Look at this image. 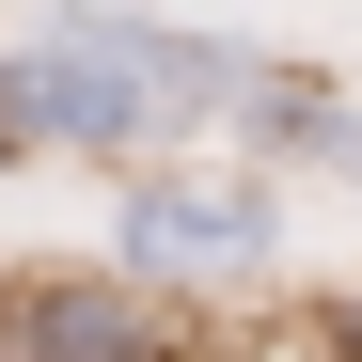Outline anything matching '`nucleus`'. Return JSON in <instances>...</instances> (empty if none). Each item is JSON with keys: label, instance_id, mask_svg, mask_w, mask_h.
I'll return each mask as SVG.
<instances>
[{"label": "nucleus", "instance_id": "nucleus-1", "mask_svg": "<svg viewBox=\"0 0 362 362\" xmlns=\"http://www.w3.org/2000/svg\"><path fill=\"white\" fill-rule=\"evenodd\" d=\"M110 268L142 299H221L284 268V173L268 158H142L110 189Z\"/></svg>", "mask_w": 362, "mask_h": 362}, {"label": "nucleus", "instance_id": "nucleus-3", "mask_svg": "<svg viewBox=\"0 0 362 362\" xmlns=\"http://www.w3.org/2000/svg\"><path fill=\"white\" fill-rule=\"evenodd\" d=\"M205 331L142 299L127 268H16L0 284V362H189Z\"/></svg>", "mask_w": 362, "mask_h": 362}, {"label": "nucleus", "instance_id": "nucleus-2", "mask_svg": "<svg viewBox=\"0 0 362 362\" xmlns=\"http://www.w3.org/2000/svg\"><path fill=\"white\" fill-rule=\"evenodd\" d=\"M0 127H16V158H95V173H142V158H189V142H205L158 79H127V64L79 47V32L0 47Z\"/></svg>", "mask_w": 362, "mask_h": 362}, {"label": "nucleus", "instance_id": "nucleus-4", "mask_svg": "<svg viewBox=\"0 0 362 362\" xmlns=\"http://www.w3.org/2000/svg\"><path fill=\"white\" fill-rule=\"evenodd\" d=\"M47 32H79V47H110L127 79H158V95L205 127V142L236 127V95L268 79V47H236V32H189V16H158V0H47Z\"/></svg>", "mask_w": 362, "mask_h": 362}, {"label": "nucleus", "instance_id": "nucleus-6", "mask_svg": "<svg viewBox=\"0 0 362 362\" xmlns=\"http://www.w3.org/2000/svg\"><path fill=\"white\" fill-rule=\"evenodd\" d=\"M315 315H331V346H346V362H362V284H346V299H315Z\"/></svg>", "mask_w": 362, "mask_h": 362}, {"label": "nucleus", "instance_id": "nucleus-7", "mask_svg": "<svg viewBox=\"0 0 362 362\" xmlns=\"http://www.w3.org/2000/svg\"><path fill=\"white\" fill-rule=\"evenodd\" d=\"M0 173H16V127H0Z\"/></svg>", "mask_w": 362, "mask_h": 362}, {"label": "nucleus", "instance_id": "nucleus-5", "mask_svg": "<svg viewBox=\"0 0 362 362\" xmlns=\"http://www.w3.org/2000/svg\"><path fill=\"white\" fill-rule=\"evenodd\" d=\"M221 142H236V158H299V173H331V189H362V95L299 79V64H268L252 95H236Z\"/></svg>", "mask_w": 362, "mask_h": 362}]
</instances>
